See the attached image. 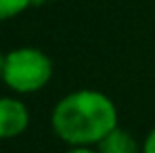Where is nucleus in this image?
<instances>
[{
    "mask_svg": "<svg viewBox=\"0 0 155 153\" xmlns=\"http://www.w3.org/2000/svg\"><path fill=\"white\" fill-rule=\"evenodd\" d=\"M51 126L67 147H97L120 126V115L111 97L94 88H80L57 101Z\"/></svg>",
    "mask_w": 155,
    "mask_h": 153,
    "instance_id": "obj_1",
    "label": "nucleus"
},
{
    "mask_svg": "<svg viewBox=\"0 0 155 153\" xmlns=\"http://www.w3.org/2000/svg\"><path fill=\"white\" fill-rule=\"evenodd\" d=\"M54 74L52 59L36 46H19L6 52L2 82L15 95H34L51 82Z\"/></svg>",
    "mask_w": 155,
    "mask_h": 153,
    "instance_id": "obj_2",
    "label": "nucleus"
},
{
    "mask_svg": "<svg viewBox=\"0 0 155 153\" xmlns=\"http://www.w3.org/2000/svg\"><path fill=\"white\" fill-rule=\"evenodd\" d=\"M29 128V109L17 97H0V141L21 136Z\"/></svg>",
    "mask_w": 155,
    "mask_h": 153,
    "instance_id": "obj_3",
    "label": "nucleus"
},
{
    "mask_svg": "<svg viewBox=\"0 0 155 153\" xmlns=\"http://www.w3.org/2000/svg\"><path fill=\"white\" fill-rule=\"evenodd\" d=\"M94 149L97 153H143L136 136L122 126L113 128Z\"/></svg>",
    "mask_w": 155,
    "mask_h": 153,
    "instance_id": "obj_4",
    "label": "nucleus"
},
{
    "mask_svg": "<svg viewBox=\"0 0 155 153\" xmlns=\"http://www.w3.org/2000/svg\"><path fill=\"white\" fill-rule=\"evenodd\" d=\"M29 6H34V0H0V21L23 15Z\"/></svg>",
    "mask_w": 155,
    "mask_h": 153,
    "instance_id": "obj_5",
    "label": "nucleus"
},
{
    "mask_svg": "<svg viewBox=\"0 0 155 153\" xmlns=\"http://www.w3.org/2000/svg\"><path fill=\"white\" fill-rule=\"evenodd\" d=\"M140 149H143V153H155V128L147 132L145 141L140 143Z\"/></svg>",
    "mask_w": 155,
    "mask_h": 153,
    "instance_id": "obj_6",
    "label": "nucleus"
},
{
    "mask_svg": "<svg viewBox=\"0 0 155 153\" xmlns=\"http://www.w3.org/2000/svg\"><path fill=\"white\" fill-rule=\"evenodd\" d=\"M65 153H97L94 147H69V151Z\"/></svg>",
    "mask_w": 155,
    "mask_h": 153,
    "instance_id": "obj_7",
    "label": "nucleus"
},
{
    "mask_svg": "<svg viewBox=\"0 0 155 153\" xmlns=\"http://www.w3.org/2000/svg\"><path fill=\"white\" fill-rule=\"evenodd\" d=\"M4 61H6V52H0V80H2V72H4Z\"/></svg>",
    "mask_w": 155,
    "mask_h": 153,
    "instance_id": "obj_8",
    "label": "nucleus"
},
{
    "mask_svg": "<svg viewBox=\"0 0 155 153\" xmlns=\"http://www.w3.org/2000/svg\"><path fill=\"white\" fill-rule=\"evenodd\" d=\"M48 2H57V0H34V6H42V4H48Z\"/></svg>",
    "mask_w": 155,
    "mask_h": 153,
    "instance_id": "obj_9",
    "label": "nucleus"
}]
</instances>
